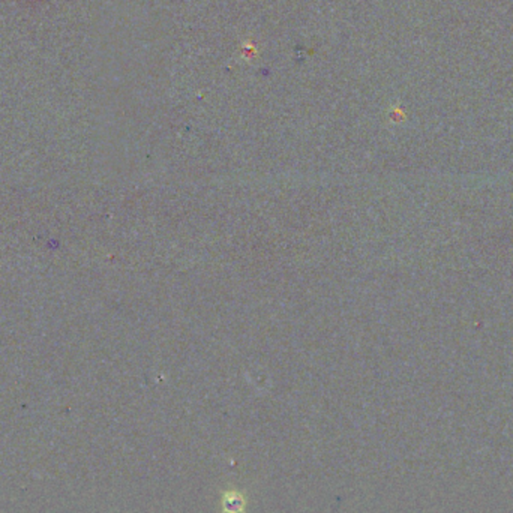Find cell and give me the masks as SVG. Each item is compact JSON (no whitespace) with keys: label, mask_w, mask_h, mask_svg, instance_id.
Masks as SVG:
<instances>
[{"label":"cell","mask_w":513,"mask_h":513,"mask_svg":"<svg viewBox=\"0 0 513 513\" xmlns=\"http://www.w3.org/2000/svg\"><path fill=\"white\" fill-rule=\"evenodd\" d=\"M224 506H225V509L229 510L230 513H236V512H239V510L242 509L243 501L241 498H239L237 495H230V498H227L224 501Z\"/></svg>","instance_id":"1"}]
</instances>
